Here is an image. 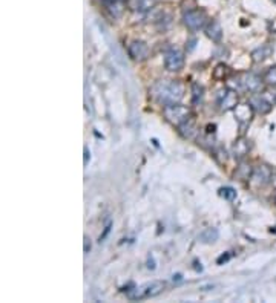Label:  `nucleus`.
Returning a JSON list of instances; mask_svg holds the SVG:
<instances>
[{"label":"nucleus","instance_id":"1","mask_svg":"<svg viewBox=\"0 0 276 303\" xmlns=\"http://www.w3.org/2000/svg\"><path fill=\"white\" fill-rule=\"evenodd\" d=\"M150 95L165 106L180 103L184 97V86L177 80H160L150 87Z\"/></svg>","mask_w":276,"mask_h":303},{"label":"nucleus","instance_id":"2","mask_svg":"<svg viewBox=\"0 0 276 303\" xmlns=\"http://www.w3.org/2000/svg\"><path fill=\"white\" fill-rule=\"evenodd\" d=\"M166 288V282L163 280H154V282H147L140 286H135L128 291V299L129 300H146L150 297H157L158 294L163 293V289Z\"/></svg>","mask_w":276,"mask_h":303},{"label":"nucleus","instance_id":"3","mask_svg":"<svg viewBox=\"0 0 276 303\" xmlns=\"http://www.w3.org/2000/svg\"><path fill=\"white\" fill-rule=\"evenodd\" d=\"M264 83V78H261L258 74L253 72H246L238 75L235 80V86L232 87L236 92H250V94H258Z\"/></svg>","mask_w":276,"mask_h":303},{"label":"nucleus","instance_id":"4","mask_svg":"<svg viewBox=\"0 0 276 303\" xmlns=\"http://www.w3.org/2000/svg\"><path fill=\"white\" fill-rule=\"evenodd\" d=\"M163 115H165V118L170 124L178 127L180 124H183L186 120H189L192 117V113L189 107L181 106L180 103H173V104H167L163 107Z\"/></svg>","mask_w":276,"mask_h":303},{"label":"nucleus","instance_id":"5","mask_svg":"<svg viewBox=\"0 0 276 303\" xmlns=\"http://www.w3.org/2000/svg\"><path fill=\"white\" fill-rule=\"evenodd\" d=\"M183 23L186 25V28H189L191 31H199L206 28L207 25V14L204 9H189L184 12L183 16Z\"/></svg>","mask_w":276,"mask_h":303},{"label":"nucleus","instance_id":"6","mask_svg":"<svg viewBox=\"0 0 276 303\" xmlns=\"http://www.w3.org/2000/svg\"><path fill=\"white\" fill-rule=\"evenodd\" d=\"M165 66L170 72H178L184 66V54L177 48H170L165 55Z\"/></svg>","mask_w":276,"mask_h":303},{"label":"nucleus","instance_id":"7","mask_svg":"<svg viewBox=\"0 0 276 303\" xmlns=\"http://www.w3.org/2000/svg\"><path fill=\"white\" fill-rule=\"evenodd\" d=\"M218 106L221 112L233 110L238 106V92L233 89H222L218 92Z\"/></svg>","mask_w":276,"mask_h":303},{"label":"nucleus","instance_id":"8","mask_svg":"<svg viewBox=\"0 0 276 303\" xmlns=\"http://www.w3.org/2000/svg\"><path fill=\"white\" fill-rule=\"evenodd\" d=\"M233 112H235V118L238 124H240L241 127H246V126H248L250 121H252L255 109L252 107V104L247 103V104H238L233 109Z\"/></svg>","mask_w":276,"mask_h":303},{"label":"nucleus","instance_id":"9","mask_svg":"<svg viewBox=\"0 0 276 303\" xmlns=\"http://www.w3.org/2000/svg\"><path fill=\"white\" fill-rule=\"evenodd\" d=\"M272 176L273 173L269 166H258L253 169V175H252V178H250V181L258 187H264L272 181Z\"/></svg>","mask_w":276,"mask_h":303},{"label":"nucleus","instance_id":"10","mask_svg":"<svg viewBox=\"0 0 276 303\" xmlns=\"http://www.w3.org/2000/svg\"><path fill=\"white\" fill-rule=\"evenodd\" d=\"M250 104H252L255 112L261 113V115H266V113H269L273 107L272 101L264 94H259V92H258V95H253L252 98H250Z\"/></svg>","mask_w":276,"mask_h":303},{"label":"nucleus","instance_id":"11","mask_svg":"<svg viewBox=\"0 0 276 303\" xmlns=\"http://www.w3.org/2000/svg\"><path fill=\"white\" fill-rule=\"evenodd\" d=\"M128 52H129V55L134 60L143 61V60H146L149 57V46L144 42H141V40H135V42H132L129 45Z\"/></svg>","mask_w":276,"mask_h":303},{"label":"nucleus","instance_id":"12","mask_svg":"<svg viewBox=\"0 0 276 303\" xmlns=\"http://www.w3.org/2000/svg\"><path fill=\"white\" fill-rule=\"evenodd\" d=\"M250 149H252V144H250V141L247 140V138L241 136V138H238V140L233 143V146H232V153H233L235 159L243 161V159L248 155Z\"/></svg>","mask_w":276,"mask_h":303},{"label":"nucleus","instance_id":"13","mask_svg":"<svg viewBox=\"0 0 276 303\" xmlns=\"http://www.w3.org/2000/svg\"><path fill=\"white\" fill-rule=\"evenodd\" d=\"M206 35L209 37L212 42L220 43L222 40V28H221V25L217 20H212L206 26Z\"/></svg>","mask_w":276,"mask_h":303},{"label":"nucleus","instance_id":"14","mask_svg":"<svg viewBox=\"0 0 276 303\" xmlns=\"http://www.w3.org/2000/svg\"><path fill=\"white\" fill-rule=\"evenodd\" d=\"M273 46L272 45H261L259 48H256L253 52H252V60L255 61V63H261V61H264V60H267V58H270L272 57V54H273Z\"/></svg>","mask_w":276,"mask_h":303},{"label":"nucleus","instance_id":"15","mask_svg":"<svg viewBox=\"0 0 276 303\" xmlns=\"http://www.w3.org/2000/svg\"><path fill=\"white\" fill-rule=\"evenodd\" d=\"M178 132L183 138H187V140H191L193 138V135L196 133V124H195V120L191 117L189 120H186L183 124L178 126Z\"/></svg>","mask_w":276,"mask_h":303},{"label":"nucleus","instance_id":"16","mask_svg":"<svg viewBox=\"0 0 276 303\" xmlns=\"http://www.w3.org/2000/svg\"><path fill=\"white\" fill-rule=\"evenodd\" d=\"M220 237V231L217 228H206L203 233H199L198 241L201 244H213L217 242Z\"/></svg>","mask_w":276,"mask_h":303},{"label":"nucleus","instance_id":"17","mask_svg":"<svg viewBox=\"0 0 276 303\" xmlns=\"http://www.w3.org/2000/svg\"><path fill=\"white\" fill-rule=\"evenodd\" d=\"M252 175H253V167L246 162H241V166L235 172V176L241 181H248L250 178H252Z\"/></svg>","mask_w":276,"mask_h":303},{"label":"nucleus","instance_id":"18","mask_svg":"<svg viewBox=\"0 0 276 303\" xmlns=\"http://www.w3.org/2000/svg\"><path fill=\"white\" fill-rule=\"evenodd\" d=\"M204 98V87L198 83L192 84V103L193 104H201Z\"/></svg>","mask_w":276,"mask_h":303},{"label":"nucleus","instance_id":"19","mask_svg":"<svg viewBox=\"0 0 276 303\" xmlns=\"http://www.w3.org/2000/svg\"><path fill=\"white\" fill-rule=\"evenodd\" d=\"M155 0H134V9L138 12H147L154 8Z\"/></svg>","mask_w":276,"mask_h":303},{"label":"nucleus","instance_id":"20","mask_svg":"<svg viewBox=\"0 0 276 303\" xmlns=\"http://www.w3.org/2000/svg\"><path fill=\"white\" fill-rule=\"evenodd\" d=\"M262 78H264V83L269 84L270 87H276V65L269 68V71L264 74Z\"/></svg>","mask_w":276,"mask_h":303},{"label":"nucleus","instance_id":"21","mask_svg":"<svg viewBox=\"0 0 276 303\" xmlns=\"http://www.w3.org/2000/svg\"><path fill=\"white\" fill-rule=\"evenodd\" d=\"M108 9L112 16H114L115 19H120L123 16L124 12V3H114V5H108Z\"/></svg>","mask_w":276,"mask_h":303},{"label":"nucleus","instance_id":"22","mask_svg":"<svg viewBox=\"0 0 276 303\" xmlns=\"http://www.w3.org/2000/svg\"><path fill=\"white\" fill-rule=\"evenodd\" d=\"M220 196L224 198V199H227V201H233L236 198V192H235V188H232V187H221L220 188Z\"/></svg>","mask_w":276,"mask_h":303},{"label":"nucleus","instance_id":"23","mask_svg":"<svg viewBox=\"0 0 276 303\" xmlns=\"http://www.w3.org/2000/svg\"><path fill=\"white\" fill-rule=\"evenodd\" d=\"M225 72H227V66H224V65H218L215 72H213V77H215L217 80H224L225 77Z\"/></svg>","mask_w":276,"mask_h":303},{"label":"nucleus","instance_id":"24","mask_svg":"<svg viewBox=\"0 0 276 303\" xmlns=\"http://www.w3.org/2000/svg\"><path fill=\"white\" fill-rule=\"evenodd\" d=\"M126 0H103V3L108 6V5H114V3H124Z\"/></svg>","mask_w":276,"mask_h":303},{"label":"nucleus","instance_id":"25","mask_svg":"<svg viewBox=\"0 0 276 303\" xmlns=\"http://www.w3.org/2000/svg\"><path fill=\"white\" fill-rule=\"evenodd\" d=\"M91 159V152L87 147H84V166H87V161Z\"/></svg>","mask_w":276,"mask_h":303},{"label":"nucleus","instance_id":"26","mask_svg":"<svg viewBox=\"0 0 276 303\" xmlns=\"http://www.w3.org/2000/svg\"><path fill=\"white\" fill-rule=\"evenodd\" d=\"M229 259H230V254H222V256L217 260V263H218V265H222L224 262H227Z\"/></svg>","mask_w":276,"mask_h":303},{"label":"nucleus","instance_id":"27","mask_svg":"<svg viewBox=\"0 0 276 303\" xmlns=\"http://www.w3.org/2000/svg\"><path fill=\"white\" fill-rule=\"evenodd\" d=\"M89 250H91V242H89V239L84 236V252H89Z\"/></svg>","mask_w":276,"mask_h":303},{"label":"nucleus","instance_id":"28","mask_svg":"<svg viewBox=\"0 0 276 303\" xmlns=\"http://www.w3.org/2000/svg\"><path fill=\"white\" fill-rule=\"evenodd\" d=\"M109 230H110V222H109V224L106 225V228H105V233H103L102 236H100V241H103V239H105V237L108 236V233H109Z\"/></svg>","mask_w":276,"mask_h":303},{"label":"nucleus","instance_id":"29","mask_svg":"<svg viewBox=\"0 0 276 303\" xmlns=\"http://www.w3.org/2000/svg\"><path fill=\"white\" fill-rule=\"evenodd\" d=\"M272 233H276V227H273V228H272Z\"/></svg>","mask_w":276,"mask_h":303},{"label":"nucleus","instance_id":"30","mask_svg":"<svg viewBox=\"0 0 276 303\" xmlns=\"http://www.w3.org/2000/svg\"><path fill=\"white\" fill-rule=\"evenodd\" d=\"M275 201H276V199H275Z\"/></svg>","mask_w":276,"mask_h":303}]
</instances>
